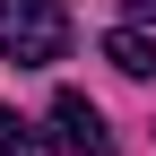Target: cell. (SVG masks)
Here are the masks:
<instances>
[{"instance_id": "5", "label": "cell", "mask_w": 156, "mask_h": 156, "mask_svg": "<svg viewBox=\"0 0 156 156\" xmlns=\"http://www.w3.org/2000/svg\"><path fill=\"white\" fill-rule=\"evenodd\" d=\"M130 17H147V26H156V0H130Z\"/></svg>"}, {"instance_id": "1", "label": "cell", "mask_w": 156, "mask_h": 156, "mask_svg": "<svg viewBox=\"0 0 156 156\" xmlns=\"http://www.w3.org/2000/svg\"><path fill=\"white\" fill-rule=\"evenodd\" d=\"M69 52V9L61 0H0V61L44 69Z\"/></svg>"}, {"instance_id": "2", "label": "cell", "mask_w": 156, "mask_h": 156, "mask_svg": "<svg viewBox=\"0 0 156 156\" xmlns=\"http://www.w3.org/2000/svg\"><path fill=\"white\" fill-rule=\"evenodd\" d=\"M44 139H52V156H113L104 113H95L78 87H61V95H52V130H44Z\"/></svg>"}, {"instance_id": "3", "label": "cell", "mask_w": 156, "mask_h": 156, "mask_svg": "<svg viewBox=\"0 0 156 156\" xmlns=\"http://www.w3.org/2000/svg\"><path fill=\"white\" fill-rule=\"evenodd\" d=\"M104 61L122 69V78H156V35H139V26H113V35H104Z\"/></svg>"}, {"instance_id": "4", "label": "cell", "mask_w": 156, "mask_h": 156, "mask_svg": "<svg viewBox=\"0 0 156 156\" xmlns=\"http://www.w3.org/2000/svg\"><path fill=\"white\" fill-rule=\"evenodd\" d=\"M0 156H44V139H35L17 113H0Z\"/></svg>"}]
</instances>
